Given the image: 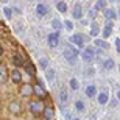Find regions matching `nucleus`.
<instances>
[{
  "instance_id": "nucleus-4",
  "label": "nucleus",
  "mask_w": 120,
  "mask_h": 120,
  "mask_svg": "<svg viewBox=\"0 0 120 120\" xmlns=\"http://www.w3.org/2000/svg\"><path fill=\"white\" fill-rule=\"evenodd\" d=\"M94 55H95V52H94V49H92V47H87V49H86L84 52L81 53V58L84 59L86 62H90V61L94 59Z\"/></svg>"
},
{
  "instance_id": "nucleus-21",
  "label": "nucleus",
  "mask_w": 120,
  "mask_h": 120,
  "mask_svg": "<svg viewBox=\"0 0 120 120\" xmlns=\"http://www.w3.org/2000/svg\"><path fill=\"white\" fill-rule=\"evenodd\" d=\"M103 66H105V69H106V70H112V69H114V66H116V62L112 61V59H106Z\"/></svg>"
},
{
  "instance_id": "nucleus-18",
  "label": "nucleus",
  "mask_w": 120,
  "mask_h": 120,
  "mask_svg": "<svg viewBox=\"0 0 120 120\" xmlns=\"http://www.w3.org/2000/svg\"><path fill=\"white\" fill-rule=\"evenodd\" d=\"M95 92H97V89H95V86H87V87H86V95H87L89 98L95 97Z\"/></svg>"
},
{
  "instance_id": "nucleus-6",
  "label": "nucleus",
  "mask_w": 120,
  "mask_h": 120,
  "mask_svg": "<svg viewBox=\"0 0 120 120\" xmlns=\"http://www.w3.org/2000/svg\"><path fill=\"white\" fill-rule=\"evenodd\" d=\"M70 41L78 47V49H83V47H84V38H83L81 34H73L70 38Z\"/></svg>"
},
{
  "instance_id": "nucleus-1",
  "label": "nucleus",
  "mask_w": 120,
  "mask_h": 120,
  "mask_svg": "<svg viewBox=\"0 0 120 120\" xmlns=\"http://www.w3.org/2000/svg\"><path fill=\"white\" fill-rule=\"evenodd\" d=\"M64 58H66L67 62L73 64L76 61V58H78V50L75 47H72V45H67L66 50H64Z\"/></svg>"
},
{
  "instance_id": "nucleus-7",
  "label": "nucleus",
  "mask_w": 120,
  "mask_h": 120,
  "mask_svg": "<svg viewBox=\"0 0 120 120\" xmlns=\"http://www.w3.org/2000/svg\"><path fill=\"white\" fill-rule=\"evenodd\" d=\"M20 94H22L23 97H30V95H33V86L31 84H22Z\"/></svg>"
},
{
  "instance_id": "nucleus-33",
  "label": "nucleus",
  "mask_w": 120,
  "mask_h": 120,
  "mask_svg": "<svg viewBox=\"0 0 120 120\" xmlns=\"http://www.w3.org/2000/svg\"><path fill=\"white\" fill-rule=\"evenodd\" d=\"M112 20H106V23H105V28H109V30H112Z\"/></svg>"
},
{
  "instance_id": "nucleus-26",
  "label": "nucleus",
  "mask_w": 120,
  "mask_h": 120,
  "mask_svg": "<svg viewBox=\"0 0 120 120\" xmlns=\"http://www.w3.org/2000/svg\"><path fill=\"white\" fill-rule=\"evenodd\" d=\"M52 25H53V28H55V30H61V27H62V25H61V22H59L58 19H53V20H52Z\"/></svg>"
},
{
  "instance_id": "nucleus-10",
  "label": "nucleus",
  "mask_w": 120,
  "mask_h": 120,
  "mask_svg": "<svg viewBox=\"0 0 120 120\" xmlns=\"http://www.w3.org/2000/svg\"><path fill=\"white\" fill-rule=\"evenodd\" d=\"M47 11H49V9H47V6H45L44 3H39L36 6V14H38L39 17H44L45 14H47Z\"/></svg>"
},
{
  "instance_id": "nucleus-27",
  "label": "nucleus",
  "mask_w": 120,
  "mask_h": 120,
  "mask_svg": "<svg viewBox=\"0 0 120 120\" xmlns=\"http://www.w3.org/2000/svg\"><path fill=\"white\" fill-rule=\"evenodd\" d=\"M3 13H5V16H6V19L13 17V9L11 8H3Z\"/></svg>"
},
{
  "instance_id": "nucleus-19",
  "label": "nucleus",
  "mask_w": 120,
  "mask_h": 120,
  "mask_svg": "<svg viewBox=\"0 0 120 120\" xmlns=\"http://www.w3.org/2000/svg\"><path fill=\"white\" fill-rule=\"evenodd\" d=\"M56 8H58L59 13H64V14L67 13V3H64V2H58L56 3Z\"/></svg>"
},
{
  "instance_id": "nucleus-38",
  "label": "nucleus",
  "mask_w": 120,
  "mask_h": 120,
  "mask_svg": "<svg viewBox=\"0 0 120 120\" xmlns=\"http://www.w3.org/2000/svg\"><path fill=\"white\" fill-rule=\"evenodd\" d=\"M73 120H80V119H73Z\"/></svg>"
},
{
  "instance_id": "nucleus-30",
  "label": "nucleus",
  "mask_w": 120,
  "mask_h": 120,
  "mask_svg": "<svg viewBox=\"0 0 120 120\" xmlns=\"http://www.w3.org/2000/svg\"><path fill=\"white\" fill-rule=\"evenodd\" d=\"M75 108H76V111H83V109H84V103L78 100V101L75 103Z\"/></svg>"
},
{
  "instance_id": "nucleus-23",
  "label": "nucleus",
  "mask_w": 120,
  "mask_h": 120,
  "mask_svg": "<svg viewBox=\"0 0 120 120\" xmlns=\"http://www.w3.org/2000/svg\"><path fill=\"white\" fill-rule=\"evenodd\" d=\"M6 78H8V75H6V69H5L3 66H0V83H2V81H6Z\"/></svg>"
},
{
  "instance_id": "nucleus-11",
  "label": "nucleus",
  "mask_w": 120,
  "mask_h": 120,
  "mask_svg": "<svg viewBox=\"0 0 120 120\" xmlns=\"http://www.w3.org/2000/svg\"><path fill=\"white\" fill-rule=\"evenodd\" d=\"M44 117L47 120H55V111L52 109V108H44Z\"/></svg>"
},
{
  "instance_id": "nucleus-2",
  "label": "nucleus",
  "mask_w": 120,
  "mask_h": 120,
  "mask_svg": "<svg viewBox=\"0 0 120 120\" xmlns=\"http://www.w3.org/2000/svg\"><path fill=\"white\" fill-rule=\"evenodd\" d=\"M30 111L33 112V114H41V112L44 111L42 101H31L30 103Z\"/></svg>"
},
{
  "instance_id": "nucleus-31",
  "label": "nucleus",
  "mask_w": 120,
  "mask_h": 120,
  "mask_svg": "<svg viewBox=\"0 0 120 120\" xmlns=\"http://www.w3.org/2000/svg\"><path fill=\"white\" fill-rule=\"evenodd\" d=\"M109 34H111V30L109 28H103V38H109Z\"/></svg>"
},
{
  "instance_id": "nucleus-14",
  "label": "nucleus",
  "mask_w": 120,
  "mask_h": 120,
  "mask_svg": "<svg viewBox=\"0 0 120 120\" xmlns=\"http://www.w3.org/2000/svg\"><path fill=\"white\" fill-rule=\"evenodd\" d=\"M45 76H47V81H49V83H53L55 78H56V73H55L53 69H49V70L45 72Z\"/></svg>"
},
{
  "instance_id": "nucleus-25",
  "label": "nucleus",
  "mask_w": 120,
  "mask_h": 120,
  "mask_svg": "<svg viewBox=\"0 0 120 120\" xmlns=\"http://www.w3.org/2000/svg\"><path fill=\"white\" fill-rule=\"evenodd\" d=\"M67 98H69V94L66 92V90L62 89L61 92H59V100H61V103H64V101H67Z\"/></svg>"
},
{
  "instance_id": "nucleus-20",
  "label": "nucleus",
  "mask_w": 120,
  "mask_h": 120,
  "mask_svg": "<svg viewBox=\"0 0 120 120\" xmlns=\"http://www.w3.org/2000/svg\"><path fill=\"white\" fill-rule=\"evenodd\" d=\"M98 103H100V105H106L108 103V94L106 92H101L98 95Z\"/></svg>"
},
{
  "instance_id": "nucleus-8",
  "label": "nucleus",
  "mask_w": 120,
  "mask_h": 120,
  "mask_svg": "<svg viewBox=\"0 0 120 120\" xmlns=\"http://www.w3.org/2000/svg\"><path fill=\"white\" fill-rule=\"evenodd\" d=\"M33 94H36L38 97H45V95H47L45 90H44V87L41 86V83H38L36 86H33Z\"/></svg>"
},
{
  "instance_id": "nucleus-22",
  "label": "nucleus",
  "mask_w": 120,
  "mask_h": 120,
  "mask_svg": "<svg viewBox=\"0 0 120 120\" xmlns=\"http://www.w3.org/2000/svg\"><path fill=\"white\" fill-rule=\"evenodd\" d=\"M98 33H100L98 25H97V23H92V28H90V36H92V38H95V36H98Z\"/></svg>"
},
{
  "instance_id": "nucleus-17",
  "label": "nucleus",
  "mask_w": 120,
  "mask_h": 120,
  "mask_svg": "<svg viewBox=\"0 0 120 120\" xmlns=\"http://www.w3.org/2000/svg\"><path fill=\"white\" fill-rule=\"evenodd\" d=\"M94 44L97 45V47H100V49H105V50L109 49V44H108L106 41H101V39H95V42H94Z\"/></svg>"
},
{
  "instance_id": "nucleus-16",
  "label": "nucleus",
  "mask_w": 120,
  "mask_h": 120,
  "mask_svg": "<svg viewBox=\"0 0 120 120\" xmlns=\"http://www.w3.org/2000/svg\"><path fill=\"white\" fill-rule=\"evenodd\" d=\"M25 72H27L28 75H31V76H34V75H36V69H34V66H33L31 62L25 64Z\"/></svg>"
},
{
  "instance_id": "nucleus-13",
  "label": "nucleus",
  "mask_w": 120,
  "mask_h": 120,
  "mask_svg": "<svg viewBox=\"0 0 120 120\" xmlns=\"http://www.w3.org/2000/svg\"><path fill=\"white\" fill-rule=\"evenodd\" d=\"M105 17H106L108 20H114V19L117 17V13L114 9H105Z\"/></svg>"
},
{
  "instance_id": "nucleus-37",
  "label": "nucleus",
  "mask_w": 120,
  "mask_h": 120,
  "mask_svg": "<svg viewBox=\"0 0 120 120\" xmlns=\"http://www.w3.org/2000/svg\"><path fill=\"white\" fill-rule=\"evenodd\" d=\"M2 53H3V50H2V47H0V55H2Z\"/></svg>"
},
{
  "instance_id": "nucleus-12",
  "label": "nucleus",
  "mask_w": 120,
  "mask_h": 120,
  "mask_svg": "<svg viewBox=\"0 0 120 120\" xmlns=\"http://www.w3.org/2000/svg\"><path fill=\"white\" fill-rule=\"evenodd\" d=\"M11 80H13V83L19 84V83L22 81V75H20V72H19V70H13V72H11Z\"/></svg>"
},
{
  "instance_id": "nucleus-9",
  "label": "nucleus",
  "mask_w": 120,
  "mask_h": 120,
  "mask_svg": "<svg viewBox=\"0 0 120 120\" xmlns=\"http://www.w3.org/2000/svg\"><path fill=\"white\" fill-rule=\"evenodd\" d=\"M73 17L75 19L83 17V6H81L80 3H75V6H73Z\"/></svg>"
},
{
  "instance_id": "nucleus-15",
  "label": "nucleus",
  "mask_w": 120,
  "mask_h": 120,
  "mask_svg": "<svg viewBox=\"0 0 120 120\" xmlns=\"http://www.w3.org/2000/svg\"><path fill=\"white\" fill-rule=\"evenodd\" d=\"M13 64L16 67H22V66H25V62H23V59L19 56V55H14L13 56Z\"/></svg>"
},
{
  "instance_id": "nucleus-24",
  "label": "nucleus",
  "mask_w": 120,
  "mask_h": 120,
  "mask_svg": "<svg viewBox=\"0 0 120 120\" xmlns=\"http://www.w3.org/2000/svg\"><path fill=\"white\" fill-rule=\"evenodd\" d=\"M95 9H100V11L101 9H106V2L105 0H98L97 3H95Z\"/></svg>"
},
{
  "instance_id": "nucleus-28",
  "label": "nucleus",
  "mask_w": 120,
  "mask_h": 120,
  "mask_svg": "<svg viewBox=\"0 0 120 120\" xmlns=\"http://www.w3.org/2000/svg\"><path fill=\"white\" fill-rule=\"evenodd\" d=\"M39 62H41V67H42V69H47V66H49V58H41Z\"/></svg>"
},
{
  "instance_id": "nucleus-34",
  "label": "nucleus",
  "mask_w": 120,
  "mask_h": 120,
  "mask_svg": "<svg viewBox=\"0 0 120 120\" xmlns=\"http://www.w3.org/2000/svg\"><path fill=\"white\" fill-rule=\"evenodd\" d=\"M116 49H117V52L120 53V39H119V38L116 39Z\"/></svg>"
},
{
  "instance_id": "nucleus-3",
  "label": "nucleus",
  "mask_w": 120,
  "mask_h": 120,
  "mask_svg": "<svg viewBox=\"0 0 120 120\" xmlns=\"http://www.w3.org/2000/svg\"><path fill=\"white\" fill-rule=\"evenodd\" d=\"M47 42H49V47L55 49V47L59 44V33H52V34H49Z\"/></svg>"
},
{
  "instance_id": "nucleus-35",
  "label": "nucleus",
  "mask_w": 120,
  "mask_h": 120,
  "mask_svg": "<svg viewBox=\"0 0 120 120\" xmlns=\"http://www.w3.org/2000/svg\"><path fill=\"white\" fill-rule=\"evenodd\" d=\"M95 14H97V9H95V8H92V9L89 11V16H90V17H95Z\"/></svg>"
},
{
  "instance_id": "nucleus-39",
  "label": "nucleus",
  "mask_w": 120,
  "mask_h": 120,
  "mask_svg": "<svg viewBox=\"0 0 120 120\" xmlns=\"http://www.w3.org/2000/svg\"><path fill=\"white\" fill-rule=\"evenodd\" d=\"M119 13H120V11H119ZM119 16H120V14H119Z\"/></svg>"
},
{
  "instance_id": "nucleus-5",
  "label": "nucleus",
  "mask_w": 120,
  "mask_h": 120,
  "mask_svg": "<svg viewBox=\"0 0 120 120\" xmlns=\"http://www.w3.org/2000/svg\"><path fill=\"white\" fill-rule=\"evenodd\" d=\"M8 109H9V112H13V114H20L22 108H20V103H19V100H13V101L9 103Z\"/></svg>"
},
{
  "instance_id": "nucleus-29",
  "label": "nucleus",
  "mask_w": 120,
  "mask_h": 120,
  "mask_svg": "<svg viewBox=\"0 0 120 120\" xmlns=\"http://www.w3.org/2000/svg\"><path fill=\"white\" fill-rule=\"evenodd\" d=\"M70 87L73 90L78 89V80H76V78H72V80H70Z\"/></svg>"
},
{
  "instance_id": "nucleus-36",
  "label": "nucleus",
  "mask_w": 120,
  "mask_h": 120,
  "mask_svg": "<svg viewBox=\"0 0 120 120\" xmlns=\"http://www.w3.org/2000/svg\"><path fill=\"white\" fill-rule=\"evenodd\" d=\"M117 98H119V100H120V90H119V92H117Z\"/></svg>"
},
{
  "instance_id": "nucleus-32",
  "label": "nucleus",
  "mask_w": 120,
  "mask_h": 120,
  "mask_svg": "<svg viewBox=\"0 0 120 120\" xmlns=\"http://www.w3.org/2000/svg\"><path fill=\"white\" fill-rule=\"evenodd\" d=\"M64 25H66V30H72V28H73V23H72L70 20H66Z\"/></svg>"
}]
</instances>
